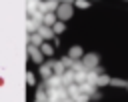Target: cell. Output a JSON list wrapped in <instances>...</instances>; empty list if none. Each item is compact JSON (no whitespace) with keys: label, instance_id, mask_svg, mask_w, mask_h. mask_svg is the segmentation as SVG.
<instances>
[{"label":"cell","instance_id":"6da1fadb","mask_svg":"<svg viewBox=\"0 0 128 102\" xmlns=\"http://www.w3.org/2000/svg\"><path fill=\"white\" fill-rule=\"evenodd\" d=\"M70 14H72L70 4H60V6H58V18H60V22L66 20V18H70Z\"/></svg>","mask_w":128,"mask_h":102},{"label":"cell","instance_id":"7a4b0ae2","mask_svg":"<svg viewBox=\"0 0 128 102\" xmlns=\"http://www.w3.org/2000/svg\"><path fill=\"white\" fill-rule=\"evenodd\" d=\"M28 52H30V56L34 58V62H42V54H40L34 46H30V48H28Z\"/></svg>","mask_w":128,"mask_h":102},{"label":"cell","instance_id":"3957f363","mask_svg":"<svg viewBox=\"0 0 128 102\" xmlns=\"http://www.w3.org/2000/svg\"><path fill=\"white\" fill-rule=\"evenodd\" d=\"M44 24H48V26H54V24H56V16H54L52 12L44 14Z\"/></svg>","mask_w":128,"mask_h":102},{"label":"cell","instance_id":"277c9868","mask_svg":"<svg viewBox=\"0 0 128 102\" xmlns=\"http://www.w3.org/2000/svg\"><path fill=\"white\" fill-rule=\"evenodd\" d=\"M38 32H40V36H42V38H52V34H54V32H52L50 28H46V26H40V28H38Z\"/></svg>","mask_w":128,"mask_h":102},{"label":"cell","instance_id":"5b68a950","mask_svg":"<svg viewBox=\"0 0 128 102\" xmlns=\"http://www.w3.org/2000/svg\"><path fill=\"white\" fill-rule=\"evenodd\" d=\"M30 42H32L34 46H42V44H44V38H42L40 34H32V36H30Z\"/></svg>","mask_w":128,"mask_h":102},{"label":"cell","instance_id":"8992f818","mask_svg":"<svg viewBox=\"0 0 128 102\" xmlns=\"http://www.w3.org/2000/svg\"><path fill=\"white\" fill-rule=\"evenodd\" d=\"M62 30H64V22H60V20H58V22H56V24L52 26V32H56V34H60Z\"/></svg>","mask_w":128,"mask_h":102},{"label":"cell","instance_id":"52a82bcc","mask_svg":"<svg viewBox=\"0 0 128 102\" xmlns=\"http://www.w3.org/2000/svg\"><path fill=\"white\" fill-rule=\"evenodd\" d=\"M40 48H42V54H46V56H50V54H52V46H48L46 42H44Z\"/></svg>","mask_w":128,"mask_h":102},{"label":"cell","instance_id":"ba28073f","mask_svg":"<svg viewBox=\"0 0 128 102\" xmlns=\"http://www.w3.org/2000/svg\"><path fill=\"white\" fill-rule=\"evenodd\" d=\"M80 54H82V50H80V48H78V46H74V48H72V50H70V58H78V56H80Z\"/></svg>","mask_w":128,"mask_h":102},{"label":"cell","instance_id":"9c48e42d","mask_svg":"<svg viewBox=\"0 0 128 102\" xmlns=\"http://www.w3.org/2000/svg\"><path fill=\"white\" fill-rule=\"evenodd\" d=\"M40 72H42L46 78H50V76H52V70H50V66H42V68H40Z\"/></svg>","mask_w":128,"mask_h":102}]
</instances>
